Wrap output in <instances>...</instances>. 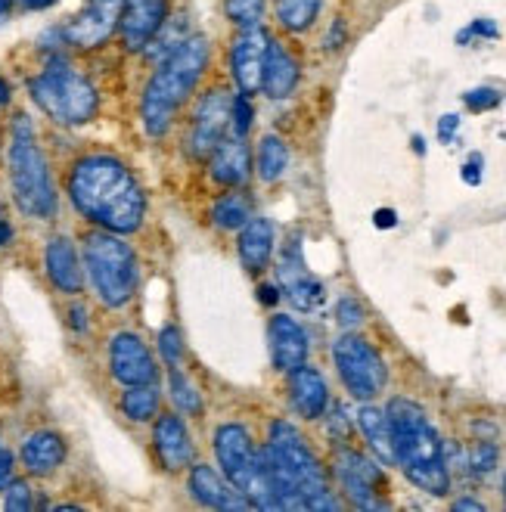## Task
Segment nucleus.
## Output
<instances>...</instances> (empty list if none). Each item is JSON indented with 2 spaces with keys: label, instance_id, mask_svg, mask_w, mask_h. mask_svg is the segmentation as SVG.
Instances as JSON below:
<instances>
[{
  "label": "nucleus",
  "instance_id": "nucleus-1",
  "mask_svg": "<svg viewBox=\"0 0 506 512\" xmlns=\"http://www.w3.org/2000/svg\"><path fill=\"white\" fill-rule=\"evenodd\" d=\"M69 199L78 215L109 233H134L143 224L146 196L131 168L112 156H84L69 174Z\"/></svg>",
  "mask_w": 506,
  "mask_h": 512
},
{
  "label": "nucleus",
  "instance_id": "nucleus-2",
  "mask_svg": "<svg viewBox=\"0 0 506 512\" xmlns=\"http://www.w3.org/2000/svg\"><path fill=\"white\" fill-rule=\"evenodd\" d=\"M267 478L277 497L280 509H339L342 503L333 497L330 481L317 460V454L308 447L305 435L286 419H277L267 435V444L261 447Z\"/></svg>",
  "mask_w": 506,
  "mask_h": 512
},
{
  "label": "nucleus",
  "instance_id": "nucleus-3",
  "mask_svg": "<svg viewBox=\"0 0 506 512\" xmlns=\"http://www.w3.org/2000/svg\"><path fill=\"white\" fill-rule=\"evenodd\" d=\"M385 413H389L392 426L395 463L401 466L407 481L432 497H444L451 491V469L448 457H444V441L429 423L426 410L416 401L395 398Z\"/></svg>",
  "mask_w": 506,
  "mask_h": 512
},
{
  "label": "nucleus",
  "instance_id": "nucleus-4",
  "mask_svg": "<svg viewBox=\"0 0 506 512\" xmlns=\"http://www.w3.org/2000/svg\"><path fill=\"white\" fill-rule=\"evenodd\" d=\"M205 63H208V41L199 35L184 38L162 59L156 75L146 84L143 103H140V118H143L146 134L162 137L171 128L177 109L187 103L193 87L199 84Z\"/></svg>",
  "mask_w": 506,
  "mask_h": 512
},
{
  "label": "nucleus",
  "instance_id": "nucleus-5",
  "mask_svg": "<svg viewBox=\"0 0 506 512\" xmlns=\"http://www.w3.org/2000/svg\"><path fill=\"white\" fill-rule=\"evenodd\" d=\"M7 168H10V187H13V202L25 218L50 221L56 215V187L47 168V159L41 146L35 143V131L28 115L13 118V140L7 153Z\"/></svg>",
  "mask_w": 506,
  "mask_h": 512
},
{
  "label": "nucleus",
  "instance_id": "nucleus-6",
  "mask_svg": "<svg viewBox=\"0 0 506 512\" xmlns=\"http://www.w3.org/2000/svg\"><path fill=\"white\" fill-rule=\"evenodd\" d=\"M84 267L106 308H125L137 292L140 267L122 233L91 230L84 236Z\"/></svg>",
  "mask_w": 506,
  "mask_h": 512
},
{
  "label": "nucleus",
  "instance_id": "nucleus-7",
  "mask_svg": "<svg viewBox=\"0 0 506 512\" xmlns=\"http://www.w3.org/2000/svg\"><path fill=\"white\" fill-rule=\"evenodd\" d=\"M28 94L38 103V109L56 125H84L97 115V87L87 81L81 72H75L63 59L53 63L28 81Z\"/></svg>",
  "mask_w": 506,
  "mask_h": 512
},
{
  "label": "nucleus",
  "instance_id": "nucleus-8",
  "mask_svg": "<svg viewBox=\"0 0 506 512\" xmlns=\"http://www.w3.org/2000/svg\"><path fill=\"white\" fill-rule=\"evenodd\" d=\"M215 454L224 478L252 503V509H280L271 478H267L264 454L255 447L252 435L243 426L236 423L221 426L215 432Z\"/></svg>",
  "mask_w": 506,
  "mask_h": 512
},
{
  "label": "nucleus",
  "instance_id": "nucleus-9",
  "mask_svg": "<svg viewBox=\"0 0 506 512\" xmlns=\"http://www.w3.org/2000/svg\"><path fill=\"white\" fill-rule=\"evenodd\" d=\"M333 360H336L342 385L357 401H373L385 388V382H389V367H385L382 354L367 339L354 333H345L342 339H336Z\"/></svg>",
  "mask_w": 506,
  "mask_h": 512
},
{
  "label": "nucleus",
  "instance_id": "nucleus-10",
  "mask_svg": "<svg viewBox=\"0 0 506 512\" xmlns=\"http://www.w3.org/2000/svg\"><path fill=\"white\" fill-rule=\"evenodd\" d=\"M333 472L339 478L342 491L357 509H389V500L379 497L385 491V475L370 457L357 454L351 447H339L333 460Z\"/></svg>",
  "mask_w": 506,
  "mask_h": 512
},
{
  "label": "nucleus",
  "instance_id": "nucleus-11",
  "mask_svg": "<svg viewBox=\"0 0 506 512\" xmlns=\"http://www.w3.org/2000/svg\"><path fill=\"white\" fill-rule=\"evenodd\" d=\"M122 10H125V0H87L72 16V22L63 28L66 44L78 50L103 47L115 35L118 22H122Z\"/></svg>",
  "mask_w": 506,
  "mask_h": 512
},
{
  "label": "nucleus",
  "instance_id": "nucleus-12",
  "mask_svg": "<svg viewBox=\"0 0 506 512\" xmlns=\"http://www.w3.org/2000/svg\"><path fill=\"white\" fill-rule=\"evenodd\" d=\"M267 32L261 25L255 28H240V35L233 38L227 66H230V78L236 84L243 97H252L261 90V78H264V59H267Z\"/></svg>",
  "mask_w": 506,
  "mask_h": 512
},
{
  "label": "nucleus",
  "instance_id": "nucleus-13",
  "mask_svg": "<svg viewBox=\"0 0 506 512\" xmlns=\"http://www.w3.org/2000/svg\"><path fill=\"white\" fill-rule=\"evenodd\" d=\"M230 106H233V100L224 94V90H208V94H202V100L196 106V118H193V131L187 137L190 153L196 159L212 156L215 146L224 140V131L230 128Z\"/></svg>",
  "mask_w": 506,
  "mask_h": 512
},
{
  "label": "nucleus",
  "instance_id": "nucleus-14",
  "mask_svg": "<svg viewBox=\"0 0 506 512\" xmlns=\"http://www.w3.org/2000/svg\"><path fill=\"white\" fill-rule=\"evenodd\" d=\"M277 280H280V289L289 298L292 308L317 311L323 305V283L314 274H308V267L302 261L299 239H292V243L283 249L280 264H277Z\"/></svg>",
  "mask_w": 506,
  "mask_h": 512
},
{
  "label": "nucleus",
  "instance_id": "nucleus-15",
  "mask_svg": "<svg viewBox=\"0 0 506 512\" xmlns=\"http://www.w3.org/2000/svg\"><path fill=\"white\" fill-rule=\"evenodd\" d=\"M109 370L122 385H143L156 379V360L134 333H118L109 345Z\"/></svg>",
  "mask_w": 506,
  "mask_h": 512
},
{
  "label": "nucleus",
  "instance_id": "nucleus-16",
  "mask_svg": "<svg viewBox=\"0 0 506 512\" xmlns=\"http://www.w3.org/2000/svg\"><path fill=\"white\" fill-rule=\"evenodd\" d=\"M168 22V0H125L118 32L128 50H146Z\"/></svg>",
  "mask_w": 506,
  "mask_h": 512
},
{
  "label": "nucleus",
  "instance_id": "nucleus-17",
  "mask_svg": "<svg viewBox=\"0 0 506 512\" xmlns=\"http://www.w3.org/2000/svg\"><path fill=\"white\" fill-rule=\"evenodd\" d=\"M271 357L274 367L283 373H292L302 364H308V333L295 317L289 314L271 317Z\"/></svg>",
  "mask_w": 506,
  "mask_h": 512
},
{
  "label": "nucleus",
  "instance_id": "nucleus-18",
  "mask_svg": "<svg viewBox=\"0 0 506 512\" xmlns=\"http://www.w3.org/2000/svg\"><path fill=\"white\" fill-rule=\"evenodd\" d=\"M289 401L302 419H320L330 407V388L320 370L302 364L299 370L289 373Z\"/></svg>",
  "mask_w": 506,
  "mask_h": 512
},
{
  "label": "nucleus",
  "instance_id": "nucleus-19",
  "mask_svg": "<svg viewBox=\"0 0 506 512\" xmlns=\"http://www.w3.org/2000/svg\"><path fill=\"white\" fill-rule=\"evenodd\" d=\"M208 174L224 187H243L252 174V156L243 137H224L208 156Z\"/></svg>",
  "mask_w": 506,
  "mask_h": 512
},
{
  "label": "nucleus",
  "instance_id": "nucleus-20",
  "mask_svg": "<svg viewBox=\"0 0 506 512\" xmlns=\"http://www.w3.org/2000/svg\"><path fill=\"white\" fill-rule=\"evenodd\" d=\"M153 444H156V454H159L162 466L171 472L190 466V460H193V441H190V432L181 416H171V413L159 416L156 429H153Z\"/></svg>",
  "mask_w": 506,
  "mask_h": 512
},
{
  "label": "nucleus",
  "instance_id": "nucleus-21",
  "mask_svg": "<svg viewBox=\"0 0 506 512\" xmlns=\"http://www.w3.org/2000/svg\"><path fill=\"white\" fill-rule=\"evenodd\" d=\"M44 264H47V277L50 283L66 292V295H78L84 289V274H81V261H78V252L75 246L69 243L66 236H53L47 243V252H44Z\"/></svg>",
  "mask_w": 506,
  "mask_h": 512
},
{
  "label": "nucleus",
  "instance_id": "nucleus-22",
  "mask_svg": "<svg viewBox=\"0 0 506 512\" xmlns=\"http://www.w3.org/2000/svg\"><path fill=\"white\" fill-rule=\"evenodd\" d=\"M190 491L208 509H252V503L212 466H196L190 472Z\"/></svg>",
  "mask_w": 506,
  "mask_h": 512
},
{
  "label": "nucleus",
  "instance_id": "nucleus-23",
  "mask_svg": "<svg viewBox=\"0 0 506 512\" xmlns=\"http://www.w3.org/2000/svg\"><path fill=\"white\" fill-rule=\"evenodd\" d=\"M299 59H295L280 41L267 44V59H264V78H261V90L271 100H286L295 84H299Z\"/></svg>",
  "mask_w": 506,
  "mask_h": 512
},
{
  "label": "nucleus",
  "instance_id": "nucleus-24",
  "mask_svg": "<svg viewBox=\"0 0 506 512\" xmlns=\"http://www.w3.org/2000/svg\"><path fill=\"white\" fill-rule=\"evenodd\" d=\"M19 457H22V466L28 475H38V478L53 475L66 460V441L56 432H35L25 438Z\"/></svg>",
  "mask_w": 506,
  "mask_h": 512
},
{
  "label": "nucleus",
  "instance_id": "nucleus-25",
  "mask_svg": "<svg viewBox=\"0 0 506 512\" xmlns=\"http://www.w3.org/2000/svg\"><path fill=\"white\" fill-rule=\"evenodd\" d=\"M240 261L249 274H261L274 255V224L267 218H249V224L240 233Z\"/></svg>",
  "mask_w": 506,
  "mask_h": 512
},
{
  "label": "nucleus",
  "instance_id": "nucleus-26",
  "mask_svg": "<svg viewBox=\"0 0 506 512\" xmlns=\"http://www.w3.org/2000/svg\"><path fill=\"white\" fill-rule=\"evenodd\" d=\"M357 426H361L370 450L376 454L379 463H395V447H392V426H389V413L376 410V407H361L357 410Z\"/></svg>",
  "mask_w": 506,
  "mask_h": 512
},
{
  "label": "nucleus",
  "instance_id": "nucleus-27",
  "mask_svg": "<svg viewBox=\"0 0 506 512\" xmlns=\"http://www.w3.org/2000/svg\"><path fill=\"white\" fill-rule=\"evenodd\" d=\"M122 413L131 419V423H150V419L159 413V388L153 382L128 385V391L122 395Z\"/></svg>",
  "mask_w": 506,
  "mask_h": 512
},
{
  "label": "nucleus",
  "instance_id": "nucleus-28",
  "mask_svg": "<svg viewBox=\"0 0 506 512\" xmlns=\"http://www.w3.org/2000/svg\"><path fill=\"white\" fill-rule=\"evenodd\" d=\"M286 165H289V149L280 137L267 134L261 137L258 143V177L264 180V184H274V180H280L286 174Z\"/></svg>",
  "mask_w": 506,
  "mask_h": 512
},
{
  "label": "nucleus",
  "instance_id": "nucleus-29",
  "mask_svg": "<svg viewBox=\"0 0 506 512\" xmlns=\"http://www.w3.org/2000/svg\"><path fill=\"white\" fill-rule=\"evenodd\" d=\"M252 218V202L243 193H224L212 205V221L224 230H240Z\"/></svg>",
  "mask_w": 506,
  "mask_h": 512
},
{
  "label": "nucleus",
  "instance_id": "nucleus-30",
  "mask_svg": "<svg viewBox=\"0 0 506 512\" xmlns=\"http://www.w3.org/2000/svg\"><path fill=\"white\" fill-rule=\"evenodd\" d=\"M320 13V0H277V22L286 32H305Z\"/></svg>",
  "mask_w": 506,
  "mask_h": 512
},
{
  "label": "nucleus",
  "instance_id": "nucleus-31",
  "mask_svg": "<svg viewBox=\"0 0 506 512\" xmlns=\"http://www.w3.org/2000/svg\"><path fill=\"white\" fill-rule=\"evenodd\" d=\"M168 388H171V398L177 404V410H184L190 416L202 413V401H199V391L196 385L181 373V367H168Z\"/></svg>",
  "mask_w": 506,
  "mask_h": 512
},
{
  "label": "nucleus",
  "instance_id": "nucleus-32",
  "mask_svg": "<svg viewBox=\"0 0 506 512\" xmlns=\"http://www.w3.org/2000/svg\"><path fill=\"white\" fill-rule=\"evenodd\" d=\"M267 0H224V16L236 28H255L264 22Z\"/></svg>",
  "mask_w": 506,
  "mask_h": 512
},
{
  "label": "nucleus",
  "instance_id": "nucleus-33",
  "mask_svg": "<svg viewBox=\"0 0 506 512\" xmlns=\"http://www.w3.org/2000/svg\"><path fill=\"white\" fill-rule=\"evenodd\" d=\"M497 466V444L494 441H475L469 447V472L488 475Z\"/></svg>",
  "mask_w": 506,
  "mask_h": 512
},
{
  "label": "nucleus",
  "instance_id": "nucleus-34",
  "mask_svg": "<svg viewBox=\"0 0 506 512\" xmlns=\"http://www.w3.org/2000/svg\"><path fill=\"white\" fill-rule=\"evenodd\" d=\"M159 351L165 357L168 367H181V357H184V342H181V333H177L174 326H165L159 333Z\"/></svg>",
  "mask_w": 506,
  "mask_h": 512
},
{
  "label": "nucleus",
  "instance_id": "nucleus-35",
  "mask_svg": "<svg viewBox=\"0 0 506 512\" xmlns=\"http://www.w3.org/2000/svg\"><path fill=\"white\" fill-rule=\"evenodd\" d=\"M230 128H233V137H243V140L252 128V106H249V97H243V94L230 106Z\"/></svg>",
  "mask_w": 506,
  "mask_h": 512
},
{
  "label": "nucleus",
  "instance_id": "nucleus-36",
  "mask_svg": "<svg viewBox=\"0 0 506 512\" xmlns=\"http://www.w3.org/2000/svg\"><path fill=\"white\" fill-rule=\"evenodd\" d=\"M4 494H7L4 509H10V512H28V509L35 506V500H32V488H28L25 481H16V478H13V485H10Z\"/></svg>",
  "mask_w": 506,
  "mask_h": 512
},
{
  "label": "nucleus",
  "instance_id": "nucleus-37",
  "mask_svg": "<svg viewBox=\"0 0 506 512\" xmlns=\"http://www.w3.org/2000/svg\"><path fill=\"white\" fill-rule=\"evenodd\" d=\"M336 320L342 329H357L364 323V308H361V301H354V298H342L339 305H336Z\"/></svg>",
  "mask_w": 506,
  "mask_h": 512
},
{
  "label": "nucleus",
  "instance_id": "nucleus-38",
  "mask_svg": "<svg viewBox=\"0 0 506 512\" xmlns=\"http://www.w3.org/2000/svg\"><path fill=\"white\" fill-rule=\"evenodd\" d=\"M463 100H466V106L472 112H488V109H494L500 103V94H497L494 87H475V90H469Z\"/></svg>",
  "mask_w": 506,
  "mask_h": 512
},
{
  "label": "nucleus",
  "instance_id": "nucleus-39",
  "mask_svg": "<svg viewBox=\"0 0 506 512\" xmlns=\"http://www.w3.org/2000/svg\"><path fill=\"white\" fill-rule=\"evenodd\" d=\"M16 478V460L7 447H0V491H7Z\"/></svg>",
  "mask_w": 506,
  "mask_h": 512
},
{
  "label": "nucleus",
  "instance_id": "nucleus-40",
  "mask_svg": "<svg viewBox=\"0 0 506 512\" xmlns=\"http://www.w3.org/2000/svg\"><path fill=\"white\" fill-rule=\"evenodd\" d=\"M460 174H463L466 184H472V187L479 184V180H482V156H479V153L469 156V162L463 165V171H460Z\"/></svg>",
  "mask_w": 506,
  "mask_h": 512
},
{
  "label": "nucleus",
  "instance_id": "nucleus-41",
  "mask_svg": "<svg viewBox=\"0 0 506 512\" xmlns=\"http://www.w3.org/2000/svg\"><path fill=\"white\" fill-rule=\"evenodd\" d=\"M457 128H460V118L457 115H444L441 122H438V140L441 143H451L454 134H457Z\"/></svg>",
  "mask_w": 506,
  "mask_h": 512
},
{
  "label": "nucleus",
  "instance_id": "nucleus-42",
  "mask_svg": "<svg viewBox=\"0 0 506 512\" xmlns=\"http://www.w3.org/2000/svg\"><path fill=\"white\" fill-rule=\"evenodd\" d=\"M469 35H485V38H494L497 35V28L491 25V22H485V19H479V22H472L466 32H460V38L457 41H463V38H469Z\"/></svg>",
  "mask_w": 506,
  "mask_h": 512
},
{
  "label": "nucleus",
  "instance_id": "nucleus-43",
  "mask_svg": "<svg viewBox=\"0 0 506 512\" xmlns=\"http://www.w3.org/2000/svg\"><path fill=\"white\" fill-rule=\"evenodd\" d=\"M395 224H398V218H395L392 208H379V212H376V227H395Z\"/></svg>",
  "mask_w": 506,
  "mask_h": 512
},
{
  "label": "nucleus",
  "instance_id": "nucleus-44",
  "mask_svg": "<svg viewBox=\"0 0 506 512\" xmlns=\"http://www.w3.org/2000/svg\"><path fill=\"white\" fill-rule=\"evenodd\" d=\"M56 0H19V7L22 10H47V7H53Z\"/></svg>",
  "mask_w": 506,
  "mask_h": 512
},
{
  "label": "nucleus",
  "instance_id": "nucleus-45",
  "mask_svg": "<svg viewBox=\"0 0 506 512\" xmlns=\"http://www.w3.org/2000/svg\"><path fill=\"white\" fill-rule=\"evenodd\" d=\"M454 509H457V512H463V509H475V512H485V503H479V500H472V497H466V500H457V503H454Z\"/></svg>",
  "mask_w": 506,
  "mask_h": 512
},
{
  "label": "nucleus",
  "instance_id": "nucleus-46",
  "mask_svg": "<svg viewBox=\"0 0 506 512\" xmlns=\"http://www.w3.org/2000/svg\"><path fill=\"white\" fill-rule=\"evenodd\" d=\"M258 298L264 301V305H274V301H277L280 295H277V289H274V286H261V289H258Z\"/></svg>",
  "mask_w": 506,
  "mask_h": 512
},
{
  "label": "nucleus",
  "instance_id": "nucleus-47",
  "mask_svg": "<svg viewBox=\"0 0 506 512\" xmlns=\"http://www.w3.org/2000/svg\"><path fill=\"white\" fill-rule=\"evenodd\" d=\"M10 236H13L10 224H7V221H0V246H7V243H10Z\"/></svg>",
  "mask_w": 506,
  "mask_h": 512
},
{
  "label": "nucleus",
  "instance_id": "nucleus-48",
  "mask_svg": "<svg viewBox=\"0 0 506 512\" xmlns=\"http://www.w3.org/2000/svg\"><path fill=\"white\" fill-rule=\"evenodd\" d=\"M72 326L84 329V308H72Z\"/></svg>",
  "mask_w": 506,
  "mask_h": 512
},
{
  "label": "nucleus",
  "instance_id": "nucleus-49",
  "mask_svg": "<svg viewBox=\"0 0 506 512\" xmlns=\"http://www.w3.org/2000/svg\"><path fill=\"white\" fill-rule=\"evenodd\" d=\"M7 100H10V84L0 78V103H7Z\"/></svg>",
  "mask_w": 506,
  "mask_h": 512
},
{
  "label": "nucleus",
  "instance_id": "nucleus-50",
  "mask_svg": "<svg viewBox=\"0 0 506 512\" xmlns=\"http://www.w3.org/2000/svg\"><path fill=\"white\" fill-rule=\"evenodd\" d=\"M10 7H13V0H0V22L10 16Z\"/></svg>",
  "mask_w": 506,
  "mask_h": 512
},
{
  "label": "nucleus",
  "instance_id": "nucleus-51",
  "mask_svg": "<svg viewBox=\"0 0 506 512\" xmlns=\"http://www.w3.org/2000/svg\"><path fill=\"white\" fill-rule=\"evenodd\" d=\"M503 503H506V475H503Z\"/></svg>",
  "mask_w": 506,
  "mask_h": 512
},
{
  "label": "nucleus",
  "instance_id": "nucleus-52",
  "mask_svg": "<svg viewBox=\"0 0 506 512\" xmlns=\"http://www.w3.org/2000/svg\"><path fill=\"white\" fill-rule=\"evenodd\" d=\"M0 447H4V444H0Z\"/></svg>",
  "mask_w": 506,
  "mask_h": 512
}]
</instances>
